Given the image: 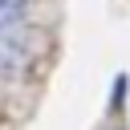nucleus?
<instances>
[{
	"label": "nucleus",
	"mask_w": 130,
	"mask_h": 130,
	"mask_svg": "<svg viewBox=\"0 0 130 130\" xmlns=\"http://www.w3.org/2000/svg\"><path fill=\"white\" fill-rule=\"evenodd\" d=\"M24 4H28V0H0V24L16 20V16L24 12Z\"/></svg>",
	"instance_id": "nucleus-1"
}]
</instances>
